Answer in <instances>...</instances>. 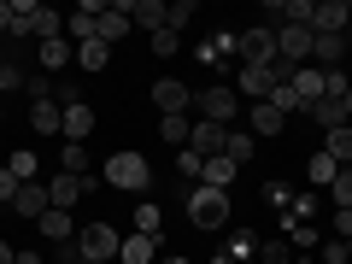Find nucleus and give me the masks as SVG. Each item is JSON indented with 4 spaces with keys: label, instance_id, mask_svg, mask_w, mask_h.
Instances as JSON below:
<instances>
[{
    "label": "nucleus",
    "instance_id": "1a4fd4ad",
    "mask_svg": "<svg viewBox=\"0 0 352 264\" xmlns=\"http://www.w3.org/2000/svg\"><path fill=\"white\" fill-rule=\"evenodd\" d=\"M94 188V182H88V176H71V170H59L47 182V200H53V212H71V206H82V194Z\"/></svg>",
    "mask_w": 352,
    "mask_h": 264
},
{
    "label": "nucleus",
    "instance_id": "a211bd4d",
    "mask_svg": "<svg viewBox=\"0 0 352 264\" xmlns=\"http://www.w3.org/2000/svg\"><path fill=\"white\" fill-rule=\"evenodd\" d=\"M346 59V36H311V65L317 71H340Z\"/></svg>",
    "mask_w": 352,
    "mask_h": 264
},
{
    "label": "nucleus",
    "instance_id": "c85d7f7f",
    "mask_svg": "<svg viewBox=\"0 0 352 264\" xmlns=\"http://www.w3.org/2000/svg\"><path fill=\"white\" fill-rule=\"evenodd\" d=\"M106 59H112L106 41H82V47H76V65H82V71H106Z\"/></svg>",
    "mask_w": 352,
    "mask_h": 264
},
{
    "label": "nucleus",
    "instance_id": "cd10ccee",
    "mask_svg": "<svg viewBox=\"0 0 352 264\" xmlns=\"http://www.w3.org/2000/svg\"><path fill=\"white\" fill-rule=\"evenodd\" d=\"M252 147H258V141H252V129H229V141H223V159L247 164V159H252Z\"/></svg>",
    "mask_w": 352,
    "mask_h": 264
},
{
    "label": "nucleus",
    "instance_id": "20e7f679",
    "mask_svg": "<svg viewBox=\"0 0 352 264\" xmlns=\"http://www.w3.org/2000/svg\"><path fill=\"white\" fill-rule=\"evenodd\" d=\"M188 223H194V229H223V223H229V194L194 188V194H188Z\"/></svg>",
    "mask_w": 352,
    "mask_h": 264
},
{
    "label": "nucleus",
    "instance_id": "a18cd8bd",
    "mask_svg": "<svg viewBox=\"0 0 352 264\" xmlns=\"http://www.w3.org/2000/svg\"><path fill=\"white\" fill-rule=\"evenodd\" d=\"M264 200H270V206H288V200H294V194H288V188H282L276 176H270V182H264Z\"/></svg>",
    "mask_w": 352,
    "mask_h": 264
},
{
    "label": "nucleus",
    "instance_id": "2eb2a0df",
    "mask_svg": "<svg viewBox=\"0 0 352 264\" xmlns=\"http://www.w3.org/2000/svg\"><path fill=\"white\" fill-rule=\"evenodd\" d=\"M223 141H229V129H223V124H206V118L188 129V147L200 153V159H217V153H223Z\"/></svg>",
    "mask_w": 352,
    "mask_h": 264
},
{
    "label": "nucleus",
    "instance_id": "7ed1b4c3",
    "mask_svg": "<svg viewBox=\"0 0 352 264\" xmlns=\"http://www.w3.org/2000/svg\"><path fill=\"white\" fill-rule=\"evenodd\" d=\"M276 65H235V94L241 100H252V106H264L270 94H276Z\"/></svg>",
    "mask_w": 352,
    "mask_h": 264
},
{
    "label": "nucleus",
    "instance_id": "4d7b16f0",
    "mask_svg": "<svg viewBox=\"0 0 352 264\" xmlns=\"http://www.w3.org/2000/svg\"><path fill=\"white\" fill-rule=\"evenodd\" d=\"M346 170H352V164H346Z\"/></svg>",
    "mask_w": 352,
    "mask_h": 264
},
{
    "label": "nucleus",
    "instance_id": "c03bdc74",
    "mask_svg": "<svg viewBox=\"0 0 352 264\" xmlns=\"http://www.w3.org/2000/svg\"><path fill=\"white\" fill-rule=\"evenodd\" d=\"M12 194H18V176L0 164V206H12Z\"/></svg>",
    "mask_w": 352,
    "mask_h": 264
},
{
    "label": "nucleus",
    "instance_id": "864d4df0",
    "mask_svg": "<svg viewBox=\"0 0 352 264\" xmlns=\"http://www.w3.org/2000/svg\"><path fill=\"white\" fill-rule=\"evenodd\" d=\"M294 264H305V258H294Z\"/></svg>",
    "mask_w": 352,
    "mask_h": 264
},
{
    "label": "nucleus",
    "instance_id": "dca6fc26",
    "mask_svg": "<svg viewBox=\"0 0 352 264\" xmlns=\"http://www.w3.org/2000/svg\"><path fill=\"white\" fill-rule=\"evenodd\" d=\"M129 24H141V30H170V6L164 0H129Z\"/></svg>",
    "mask_w": 352,
    "mask_h": 264
},
{
    "label": "nucleus",
    "instance_id": "f8f14e48",
    "mask_svg": "<svg viewBox=\"0 0 352 264\" xmlns=\"http://www.w3.org/2000/svg\"><path fill=\"white\" fill-rule=\"evenodd\" d=\"M153 106H159L164 118H176V112H188V106H194V94L176 82V76H159V82H153Z\"/></svg>",
    "mask_w": 352,
    "mask_h": 264
},
{
    "label": "nucleus",
    "instance_id": "58836bf2",
    "mask_svg": "<svg viewBox=\"0 0 352 264\" xmlns=\"http://www.w3.org/2000/svg\"><path fill=\"white\" fill-rule=\"evenodd\" d=\"M159 223H164L159 206H135V229H141V235H159Z\"/></svg>",
    "mask_w": 352,
    "mask_h": 264
},
{
    "label": "nucleus",
    "instance_id": "9b49d317",
    "mask_svg": "<svg viewBox=\"0 0 352 264\" xmlns=\"http://www.w3.org/2000/svg\"><path fill=\"white\" fill-rule=\"evenodd\" d=\"M12 212H18V217H30V223H41V212H53V200H47V182H18V194H12Z\"/></svg>",
    "mask_w": 352,
    "mask_h": 264
},
{
    "label": "nucleus",
    "instance_id": "aec40b11",
    "mask_svg": "<svg viewBox=\"0 0 352 264\" xmlns=\"http://www.w3.org/2000/svg\"><path fill=\"white\" fill-rule=\"evenodd\" d=\"M59 118H65V106L53 100H30V124H36V135H59Z\"/></svg>",
    "mask_w": 352,
    "mask_h": 264
},
{
    "label": "nucleus",
    "instance_id": "39448f33",
    "mask_svg": "<svg viewBox=\"0 0 352 264\" xmlns=\"http://www.w3.org/2000/svg\"><path fill=\"white\" fill-rule=\"evenodd\" d=\"M194 106H200L206 124H223V129L241 118V94H235L229 82H217V88H206V94H194Z\"/></svg>",
    "mask_w": 352,
    "mask_h": 264
},
{
    "label": "nucleus",
    "instance_id": "de8ad7c7",
    "mask_svg": "<svg viewBox=\"0 0 352 264\" xmlns=\"http://www.w3.org/2000/svg\"><path fill=\"white\" fill-rule=\"evenodd\" d=\"M0 30H12V0H0Z\"/></svg>",
    "mask_w": 352,
    "mask_h": 264
},
{
    "label": "nucleus",
    "instance_id": "09e8293b",
    "mask_svg": "<svg viewBox=\"0 0 352 264\" xmlns=\"http://www.w3.org/2000/svg\"><path fill=\"white\" fill-rule=\"evenodd\" d=\"M0 264H18V247H6V241H0Z\"/></svg>",
    "mask_w": 352,
    "mask_h": 264
},
{
    "label": "nucleus",
    "instance_id": "e433bc0d",
    "mask_svg": "<svg viewBox=\"0 0 352 264\" xmlns=\"http://www.w3.org/2000/svg\"><path fill=\"white\" fill-rule=\"evenodd\" d=\"M270 106H276L282 118H288V112H305V106H300V94H294L288 82H276V94H270Z\"/></svg>",
    "mask_w": 352,
    "mask_h": 264
},
{
    "label": "nucleus",
    "instance_id": "bb28decb",
    "mask_svg": "<svg viewBox=\"0 0 352 264\" xmlns=\"http://www.w3.org/2000/svg\"><path fill=\"white\" fill-rule=\"evenodd\" d=\"M188 129H194V124H188V112H176V118H159V135H164V141H170V147H176V153L188 147Z\"/></svg>",
    "mask_w": 352,
    "mask_h": 264
},
{
    "label": "nucleus",
    "instance_id": "603ef678",
    "mask_svg": "<svg viewBox=\"0 0 352 264\" xmlns=\"http://www.w3.org/2000/svg\"><path fill=\"white\" fill-rule=\"evenodd\" d=\"M0 118H6V106H0Z\"/></svg>",
    "mask_w": 352,
    "mask_h": 264
},
{
    "label": "nucleus",
    "instance_id": "4468645a",
    "mask_svg": "<svg viewBox=\"0 0 352 264\" xmlns=\"http://www.w3.org/2000/svg\"><path fill=\"white\" fill-rule=\"evenodd\" d=\"M59 135L71 141V147H82V141L94 135V106H82V100H76V106H65V118H59Z\"/></svg>",
    "mask_w": 352,
    "mask_h": 264
},
{
    "label": "nucleus",
    "instance_id": "79ce46f5",
    "mask_svg": "<svg viewBox=\"0 0 352 264\" xmlns=\"http://www.w3.org/2000/svg\"><path fill=\"white\" fill-rule=\"evenodd\" d=\"M59 164H65V170H71V176H82V147H71V141H65V153H59Z\"/></svg>",
    "mask_w": 352,
    "mask_h": 264
},
{
    "label": "nucleus",
    "instance_id": "f03ea898",
    "mask_svg": "<svg viewBox=\"0 0 352 264\" xmlns=\"http://www.w3.org/2000/svg\"><path fill=\"white\" fill-rule=\"evenodd\" d=\"M118 247H124V235H118L112 223H88L82 235H76V258L82 264H112Z\"/></svg>",
    "mask_w": 352,
    "mask_h": 264
},
{
    "label": "nucleus",
    "instance_id": "412c9836",
    "mask_svg": "<svg viewBox=\"0 0 352 264\" xmlns=\"http://www.w3.org/2000/svg\"><path fill=\"white\" fill-rule=\"evenodd\" d=\"M36 59L47 65V71H65V65L76 59V47H71V36H53V41H36Z\"/></svg>",
    "mask_w": 352,
    "mask_h": 264
},
{
    "label": "nucleus",
    "instance_id": "5fc2aeb1",
    "mask_svg": "<svg viewBox=\"0 0 352 264\" xmlns=\"http://www.w3.org/2000/svg\"><path fill=\"white\" fill-rule=\"evenodd\" d=\"M346 252H352V241H346Z\"/></svg>",
    "mask_w": 352,
    "mask_h": 264
},
{
    "label": "nucleus",
    "instance_id": "7c9ffc66",
    "mask_svg": "<svg viewBox=\"0 0 352 264\" xmlns=\"http://www.w3.org/2000/svg\"><path fill=\"white\" fill-rule=\"evenodd\" d=\"M229 53H235V36H229V30H223V36H206V41H200V59H206V65L229 59Z\"/></svg>",
    "mask_w": 352,
    "mask_h": 264
},
{
    "label": "nucleus",
    "instance_id": "f3484780",
    "mask_svg": "<svg viewBox=\"0 0 352 264\" xmlns=\"http://www.w3.org/2000/svg\"><path fill=\"white\" fill-rule=\"evenodd\" d=\"M235 176H241V164L217 153V159H206V170H200V182H194V188H217V194H229V182H235Z\"/></svg>",
    "mask_w": 352,
    "mask_h": 264
},
{
    "label": "nucleus",
    "instance_id": "6e6552de",
    "mask_svg": "<svg viewBox=\"0 0 352 264\" xmlns=\"http://www.w3.org/2000/svg\"><path fill=\"white\" fill-rule=\"evenodd\" d=\"M346 24H352L346 0H317L311 6V36H346Z\"/></svg>",
    "mask_w": 352,
    "mask_h": 264
},
{
    "label": "nucleus",
    "instance_id": "0eeeda50",
    "mask_svg": "<svg viewBox=\"0 0 352 264\" xmlns=\"http://www.w3.org/2000/svg\"><path fill=\"white\" fill-rule=\"evenodd\" d=\"M276 59L282 65H311V30L305 24H282L276 30Z\"/></svg>",
    "mask_w": 352,
    "mask_h": 264
},
{
    "label": "nucleus",
    "instance_id": "ea45409f",
    "mask_svg": "<svg viewBox=\"0 0 352 264\" xmlns=\"http://www.w3.org/2000/svg\"><path fill=\"white\" fill-rule=\"evenodd\" d=\"M317 252H323V264H346V258H352V252H346V241H323Z\"/></svg>",
    "mask_w": 352,
    "mask_h": 264
},
{
    "label": "nucleus",
    "instance_id": "6e6d98bb",
    "mask_svg": "<svg viewBox=\"0 0 352 264\" xmlns=\"http://www.w3.org/2000/svg\"><path fill=\"white\" fill-rule=\"evenodd\" d=\"M76 264H82V258H76Z\"/></svg>",
    "mask_w": 352,
    "mask_h": 264
},
{
    "label": "nucleus",
    "instance_id": "5701e85b",
    "mask_svg": "<svg viewBox=\"0 0 352 264\" xmlns=\"http://www.w3.org/2000/svg\"><path fill=\"white\" fill-rule=\"evenodd\" d=\"M247 118H252V141H258V135H282V124H288V118H282L270 100H264V106H252Z\"/></svg>",
    "mask_w": 352,
    "mask_h": 264
},
{
    "label": "nucleus",
    "instance_id": "a878e982",
    "mask_svg": "<svg viewBox=\"0 0 352 264\" xmlns=\"http://www.w3.org/2000/svg\"><path fill=\"white\" fill-rule=\"evenodd\" d=\"M323 153L346 170V164H352V124H346V129H329V135H323Z\"/></svg>",
    "mask_w": 352,
    "mask_h": 264
},
{
    "label": "nucleus",
    "instance_id": "3c124183",
    "mask_svg": "<svg viewBox=\"0 0 352 264\" xmlns=\"http://www.w3.org/2000/svg\"><path fill=\"white\" fill-rule=\"evenodd\" d=\"M340 106H346V124H352V88H346V100H340Z\"/></svg>",
    "mask_w": 352,
    "mask_h": 264
},
{
    "label": "nucleus",
    "instance_id": "49530a36",
    "mask_svg": "<svg viewBox=\"0 0 352 264\" xmlns=\"http://www.w3.org/2000/svg\"><path fill=\"white\" fill-rule=\"evenodd\" d=\"M335 241H352V212H335Z\"/></svg>",
    "mask_w": 352,
    "mask_h": 264
},
{
    "label": "nucleus",
    "instance_id": "a19ab883",
    "mask_svg": "<svg viewBox=\"0 0 352 264\" xmlns=\"http://www.w3.org/2000/svg\"><path fill=\"white\" fill-rule=\"evenodd\" d=\"M194 12H200V6H194V0H176V6H170V30H182V24H188Z\"/></svg>",
    "mask_w": 352,
    "mask_h": 264
},
{
    "label": "nucleus",
    "instance_id": "37998d69",
    "mask_svg": "<svg viewBox=\"0 0 352 264\" xmlns=\"http://www.w3.org/2000/svg\"><path fill=\"white\" fill-rule=\"evenodd\" d=\"M153 53H159V59H170V53H176V30H159V36H153Z\"/></svg>",
    "mask_w": 352,
    "mask_h": 264
},
{
    "label": "nucleus",
    "instance_id": "72a5a7b5",
    "mask_svg": "<svg viewBox=\"0 0 352 264\" xmlns=\"http://www.w3.org/2000/svg\"><path fill=\"white\" fill-rule=\"evenodd\" d=\"M258 264H294V241H264V247H258Z\"/></svg>",
    "mask_w": 352,
    "mask_h": 264
},
{
    "label": "nucleus",
    "instance_id": "393cba45",
    "mask_svg": "<svg viewBox=\"0 0 352 264\" xmlns=\"http://www.w3.org/2000/svg\"><path fill=\"white\" fill-rule=\"evenodd\" d=\"M305 112L317 118L323 135H329V129H346V106H340V100H317V106H305Z\"/></svg>",
    "mask_w": 352,
    "mask_h": 264
},
{
    "label": "nucleus",
    "instance_id": "2f4dec72",
    "mask_svg": "<svg viewBox=\"0 0 352 264\" xmlns=\"http://www.w3.org/2000/svg\"><path fill=\"white\" fill-rule=\"evenodd\" d=\"M288 241H294V252H311V247H323V235H317L311 223H294V217H288Z\"/></svg>",
    "mask_w": 352,
    "mask_h": 264
},
{
    "label": "nucleus",
    "instance_id": "4be33fe9",
    "mask_svg": "<svg viewBox=\"0 0 352 264\" xmlns=\"http://www.w3.org/2000/svg\"><path fill=\"white\" fill-rule=\"evenodd\" d=\"M41 235H47L53 247H71V235H76L71 212H41Z\"/></svg>",
    "mask_w": 352,
    "mask_h": 264
},
{
    "label": "nucleus",
    "instance_id": "473e14b6",
    "mask_svg": "<svg viewBox=\"0 0 352 264\" xmlns=\"http://www.w3.org/2000/svg\"><path fill=\"white\" fill-rule=\"evenodd\" d=\"M329 200H335V212H352V170H340L329 182Z\"/></svg>",
    "mask_w": 352,
    "mask_h": 264
},
{
    "label": "nucleus",
    "instance_id": "ddd939ff",
    "mask_svg": "<svg viewBox=\"0 0 352 264\" xmlns=\"http://www.w3.org/2000/svg\"><path fill=\"white\" fill-rule=\"evenodd\" d=\"M164 258V247H159V235H124V247H118V264H159Z\"/></svg>",
    "mask_w": 352,
    "mask_h": 264
},
{
    "label": "nucleus",
    "instance_id": "f257e3e1",
    "mask_svg": "<svg viewBox=\"0 0 352 264\" xmlns=\"http://www.w3.org/2000/svg\"><path fill=\"white\" fill-rule=\"evenodd\" d=\"M106 182H112V188H124V194H147L153 170H147V159H141V153H112V159H106Z\"/></svg>",
    "mask_w": 352,
    "mask_h": 264
},
{
    "label": "nucleus",
    "instance_id": "423d86ee",
    "mask_svg": "<svg viewBox=\"0 0 352 264\" xmlns=\"http://www.w3.org/2000/svg\"><path fill=\"white\" fill-rule=\"evenodd\" d=\"M235 59L241 65H276V30L270 24H252L235 36Z\"/></svg>",
    "mask_w": 352,
    "mask_h": 264
},
{
    "label": "nucleus",
    "instance_id": "4c0bfd02",
    "mask_svg": "<svg viewBox=\"0 0 352 264\" xmlns=\"http://www.w3.org/2000/svg\"><path fill=\"white\" fill-rule=\"evenodd\" d=\"M346 71H323V100H346Z\"/></svg>",
    "mask_w": 352,
    "mask_h": 264
},
{
    "label": "nucleus",
    "instance_id": "8fccbe9b",
    "mask_svg": "<svg viewBox=\"0 0 352 264\" xmlns=\"http://www.w3.org/2000/svg\"><path fill=\"white\" fill-rule=\"evenodd\" d=\"M159 264H188V258H182V252H164V258Z\"/></svg>",
    "mask_w": 352,
    "mask_h": 264
},
{
    "label": "nucleus",
    "instance_id": "c756f323",
    "mask_svg": "<svg viewBox=\"0 0 352 264\" xmlns=\"http://www.w3.org/2000/svg\"><path fill=\"white\" fill-rule=\"evenodd\" d=\"M305 176H311V188H329V182H335V176H340V164L329 159V153H317V159L305 164Z\"/></svg>",
    "mask_w": 352,
    "mask_h": 264
},
{
    "label": "nucleus",
    "instance_id": "f704fd0d",
    "mask_svg": "<svg viewBox=\"0 0 352 264\" xmlns=\"http://www.w3.org/2000/svg\"><path fill=\"white\" fill-rule=\"evenodd\" d=\"M6 170H12L18 182H41V176H36V153H12V159H6Z\"/></svg>",
    "mask_w": 352,
    "mask_h": 264
},
{
    "label": "nucleus",
    "instance_id": "c9c22d12",
    "mask_svg": "<svg viewBox=\"0 0 352 264\" xmlns=\"http://www.w3.org/2000/svg\"><path fill=\"white\" fill-rule=\"evenodd\" d=\"M176 170L188 176V182H200V170H206V159H200V153H194V147H182V153H176Z\"/></svg>",
    "mask_w": 352,
    "mask_h": 264
},
{
    "label": "nucleus",
    "instance_id": "9d476101",
    "mask_svg": "<svg viewBox=\"0 0 352 264\" xmlns=\"http://www.w3.org/2000/svg\"><path fill=\"white\" fill-rule=\"evenodd\" d=\"M129 30H135V24H129V0H118V6H106V12L94 18V41H106V47H112V41H124Z\"/></svg>",
    "mask_w": 352,
    "mask_h": 264
},
{
    "label": "nucleus",
    "instance_id": "6ab92c4d",
    "mask_svg": "<svg viewBox=\"0 0 352 264\" xmlns=\"http://www.w3.org/2000/svg\"><path fill=\"white\" fill-rule=\"evenodd\" d=\"M288 88L300 94V106H317L323 100V71H317V65H300V71L288 76Z\"/></svg>",
    "mask_w": 352,
    "mask_h": 264
},
{
    "label": "nucleus",
    "instance_id": "b1692460",
    "mask_svg": "<svg viewBox=\"0 0 352 264\" xmlns=\"http://www.w3.org/2000/svg\"><path fill=\"white\" fill-rule=\"evenodd\" d=\"M223 258H229V264H252V258H258V235H252V229H235Z\"/></svg>",
    "mask_w": 352,
    "mask_h": 264
}]
</instances>
